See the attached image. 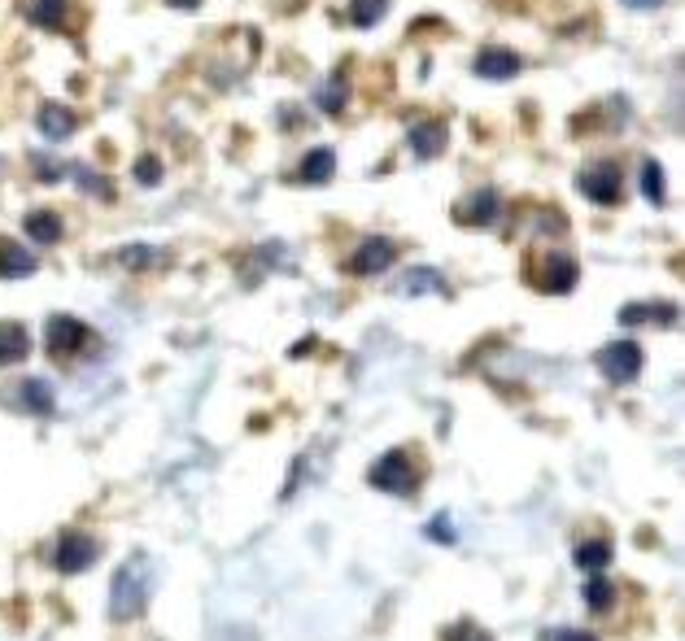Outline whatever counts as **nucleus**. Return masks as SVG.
Returning a JSON list of instances; mask_svg holds the SVG:
<instances>
[{
	"label": "nucleus",
	"mask_w": 685,
	"mask_h": 641,
	"mask_svg": "<svg viewBox=\"0 0 685 641\" xmlns=\"http://www.w3.org/2000/svg\"><path fill=\"white\" fill-rule=\"evenodd\" d=\"M149 594H153V563L144 559V554H131L114 576L110 620H136V615L149 607Z\"/></svg>",
	"instance_id": "f257e3e1"
},
{
	"label": "nucleus",
	"mask_w": 685,
	"mask_h": 641,
	"mask_svg": "<svg viewBox=\"0 0 685 641\" xmlns=\"http://www.w3.org/2000/svg\"><path fill=\"white\" fill-rule=\"evenodd\" d=\"M367 480H371V489H380V493H415L419 489V467L411 463L406 450H389L367 471Z\"/></svg>",
	"instance_id": "f03ea898"
},
{
	"label": "nucleus",
	"mask_w": 685,
	"mask_h": 641,
	"mask_svg": "<svg viewBox=\"0 0 685 641\" xmlns=\"http://www.w3.org/2000/svg\"><path fill=\"white\" fill-rule=\"evenodd\" d=\"M598 371H603L611 384H633L642 371V349L633 341H611L598 349Z\"/></svg>",
	"instance_id": "7ed1b4c3"
},
{
	"label": "nucleus",
	"mask_w": 685,
	"mask_h": 641,
	"mask_svg": "<svg viewBox=\"0 0 685 641\" xmlns=\"http://www.w3.org/2000/svg\"><path fill=\"white\" fill-rule=\"evenodd\" d=\"M44 341H48V354H57V358H75L79 349L92 341V332L83 328L75 314H53V319H48Z\"/></svg>",
	"instance_id": "20e7f679"
},
{
	"label": "nucleus",
	"mask_w": 685,
	"mask_h": 641,
	"mask_svg": "<svg viewBox=\"0 0 685 641\" xmlns=\"http://www.w3.org/2000/svg\"><path fill=\"white\" fill-rule=\"evenodd\" d=\"M53 563H57V572H66V576L88 572L96 563V541H88L83 532H62V537H57V550H53Z\"/></svg>",
	"instance_id": "39448f33"
},
{
	"label": "nucleus",
	"mask_w": 685,
	"mask_h": 641,
	"mask_svg": "<svg viewBox=\"0 0 685 641\" xmlns=\"http://www.w3.org/2000/svg\"><path fill=\"white\" fill-rule=\"evenodd\" d=\"M576 184H581V192L594 205H616L620 201V166L616 162H594L590 171H581Z\"/></svg>",
	"instance_id": "423d86ee"
},
{
	"label": "nucleus",
	"mask_w": 685,
	"mask_h": 641,
	"mask_svg": "<svg viewBox=\"0 0 685 641\" xmlns=\"http://www.w3.org/2000/svg\"><path fill=\"white\" fill-rule=\"evenodd\" d=\"M393 258H398V245L393 240H384V236H371L358 245V253L350 258V271L354 275H380V271H389Z\"/></svg>",
	"instance_id": "0eeeda50"
},
{
	"label": "nucleus",
	"mask_w": 685,
	"mask_h": 641,
	"mask_svg": "<svg viewBox=\"0 0 685 641\" xmlns=\"http://www.w3.org/2000/svg\"><path fill=\"white\" fill-rule=\"evenodd\" d=\"M576 275H581V271H576V262L568 258V253H550V258L542 262V271H537V288H542V293H572V288H576Z\"/></svg>",
	"instance_id": "6e6552de"
},
{
	"label": "nucleus",
	"mask_w": 685,
	"mask_h": 641,
	"mask_svg": "<svg viewBox=\"0 0 685 641\" xmlns=\"http://www.w3.org/2000/svg\"><path fill=\"white\" fill-rule=\"evenodd\" d=\"M498 210H502V197H498V188H480V192H472L459 210H454V219H459L463 227L472 223V227H489L498 219Z\"/></svg>",
	"instance_id": "1a4fd4ad"
},
{
	"label": "nucleus",
	"mask_w": 685,
	"mask_h": 641,
	"mask_svg": "<svg viewBox=\"0 0 685 641\" xmlns=\"http://www.w3.org/2000/svg\"><path fill=\"white\" fill-rule=\"evenodd\" d=\"M476 75L480 79H515L520 75V57L511 53V48H498V44H489V48H480L476 53Z\"/></svg>",
	"instance_id": "9d476101"
},
{
	"label": "nucleus",
	"mask_w": 685,
	"mask_h": 641,
	"mask_svg": "<svg viewBox=\"0 0 685 641\" xmlns=\"http://www.w3.org/2000/svg\"><path fill=\"white\" fill-rule=\"evenodd\" d=\"M620 323L624 328H638V323H664V328H672L677 323V306H668V301H629V306L620 310Z\"/></svg>",
	"instance_id": "9b49d317"
},
{
	"label": "nucleus",
	"mask_w": 685,
	"mask_h": 641,
	"mask_svg": "<svg viewBox=\"0 0 685 641\" xmlns=\"http://www.w3.org/2000/svg\"><path fill=\"white\" fill-rule=\"evenodd\" d=\"M35 266H40V262H35L31 249L0 240V280H22V275H31Z\"/></svg>",
	"instance_id": "f8f14e48"
},
{
	"label": "nucleus",
	"mask_w": 685,
	"mask_h": 641,
	"mask_svg": "<svg viewBox=\"0 0 685 641\" xmlns=\"http://www.w3.org/2000/svg\"><path fill=\"white\" fill-rule=\"evenodd\" d=\"M31 354V336L22 323H0V362L5 367H14V362H22Z\"/></svg>",
	"instance_id": "ddd939ff"
},
{
	"label": "nucleus",
	"mask_w": 685,
	"mask_h": 641,
	"mask_svg": "<svg viewBox=\"0 0 685 641\" xmlns=\"http://www.w3.org/2000/svg\"><path fill=\"white\" fill-rule=\"evenodd\" d=\"M332 171H336L332 149H310L302 157V166H297V179H302V184H328Z\"/></svg>",
	"instance_id": "4468645a"
},
{
	"label": "nucleus",
	"mask_w": 685,
	"mask_h": 641,
	"mask_svg": "<svg viewBox=\"0 0 685 641\" xmlns=\"http://www.w3.org/2000/svg\"><path fill=\"white\" fill-rule=\"evenodd\" d=\"M70 18V0H31V22L48 31H66Z\"/></svg>",
	"instance_id": "2eb2a0df"
},
{
	"label": "nucleus",
	"mask_w": 685,
	"mask_h": 641,
	"mask_svg": "<svg viewBox=\"0 0 685 641\" xmlns=\"http://www.w3.org/2000/svg\"><path fill=\"white\" fill-rule=\"evenodd\" d=\"M411 149L415 157H437L446 149V127L441 123H415L411 127Z\"/></svg>",
	"instance_id": "dca6fc26"
},
{
	"label": "nucleus",
	"mask_w": 685,
	"mask_h": 641,
	"mask_svg": "<svg viewBox=\"0 0 685 641\" xmlns=\"http://www.w3.org/2000/svg\"><path fill=\"white\" fill-rule=\"evenodd\" d=\"M27 236L35 245H57V240H62V219H57L53 210H35V214H27Z\"/></svg>",
	"instance_id": "f3484780"
},
{
	"label": "nucleus",
	"mask_w": 685,
	"mask_h": 641,
	"mask_svg": "<svg viewBox=\"0 0 685 641\" xmlns=\"http://www.w3.org/2000/svg\"><path fill=\"white\" fill-rule=\"evenodd\" d=\"M40 131L48 140H66L70 131H75V114H70L66 105H44L40 110Z\"/></svg>",
	"instance_id": "a211bd4d"
},
{
	"label": "nucleus",
	"mask_w": 685,
	"mask_h": 641,
	"mask_svg": "<svg viewBox=\"0 0 685 641\" xmlns=\"http://www.w3.org/2000/svg\"><path fill=\"white\" fill-rule=\"evenodd\" d=\"M398 293H406V297H411V293H446V284H441L437 271H428V266H415V271L402 275Z\"/></svg>",
	"instance_id": "6ab92c4d"
},
{
	"label": "nucleus",
	"mask_w": 685,
	"mask_h": 641,
	"mask_svg": "<svg viewBox=\"0 0 685 641\" xmlns=\"http://www.w3.org/2000/svg\"><path fill=\"white\" fill-rule=\"evenodd\" d=\"M611 563V541L594 537V541H581L576 546V567H585V572H598V567Z\"/></svg>",
	"instance_id": "aec40b11"
},
{
	"label": "nucleus",
	"mask_w": 685,
	"mask_h": 641,
	"mask_svg": "<svg viewBox=\"0 0 685 641\" xmlns=\"http://www.w3.org/2000/svg\"><path fill=\"white\" fill-rule=\"evenodd\" d=\"M18 402L27 410H35V415H53V393H48L44 380H27V384H22Z\"/></svg>",
	"instance_id": "412c9836"
},
{
	"label": "nucleus",
	"mask_w": 685,
	"mask_h": 641,
	"mask_svg": "<svg viewBox=\"0 0 685 641\" xmlns=\"http://www.w3.org/2000/svg\"><path fill=\"white\" fill-rule=\"evenodd\" d=\"M384 9H389V0H354L350 18H354V27H376L384 18Z\"/></svg>",
	"instance_id": "4be33fe9"
},
{
	"label": "nucleus",
	"mask_w": 685,
	"mask_h": 641,
	"mask_svg": "<svg viewBox=\"0 0 685 641\" xmlns=\"http://www.w3.org/2000/svg\"><path fill=\"white\" fill-rule=\"evenodd\" d=\"M118 262L131 266V271H144V266H158V262H162V253H158V249H149V245H127L123 253H118Z\"/></svg>",
	"instance_id": "5701e85b"
},
{
	"label": "nucleus",
	"mask_w": 685,
	"mask_h": 641,
	"mask_svg": "<svg viewBox=\"0 0 685 641\" xmlns=\"http://www.w3.org/2000/svg\"><path fill=\"white\" fill-rule=\"evenodd\" d=\"M319 110H323V114H341V110H345V75H336L332 83H323Z\"/></svg>",
	"instance_id": "b1692460"
},
{
	"label": "nucleus",
	"mask_w": 685,
	"mask_h": 641,
	"mask_svg": "<svg viewBox=\"0 0 685 641\" xmlns=\"http://www.w3.org/2000/svg\"><path fill=\"white\" fill-rule=\"evenodd\" d=\"M642 192L651 197L655 205H664V171H659V162H642Z\"/></svg>",
	"instance_id": "393cba45"
},
{
	"label": "nucleus",
	"mask_w": 685,
	"mask_h": 641,
	"mask_svg": "<svg viewBox=\"0 0 685 641\" xmlns=\"http://www.w3.org/2000/svg\"><path fill=\"white\" fill-rule=\"evenodd\" d=\"M611 598H616V589H611L607 585V580H590V585H585V607H590V611H607L611 607Z\"/></svg>",
	"instance_id": "a878e982"
},
{
	"label": "nucleus",
	"mask_w": 685,
	"mask_h": 641,
	"mask_svg": "<svg viewBox=\"0 0 685 641\" xmlns=\"http://www.w3.org/2000/svg\"><path fill=\"white\" fill-rule=\"evenodd\" d=\"M136 179H140L144 188H153V184H158V179H162V162H158V157H153V153H144L140 162H136Z\"/></svg>",
	"instance_id": "bb28decb"
},
{
	"label": "nucleus",
	"mask_w": 685,
	"mask_h": 641,
	"mask_svg": "<svg viewBox=\"0 0 685 641\" xmlns=\"http://www.w3.org/2000/svg\"><path fill=\"white\" fill-rule=\"evenodd\" d=\"M428 537H432V541H441V546H450V541H454L450 515H437V519H432V524H428Z\"/></svg>",
	"instance_id": "cd10ccee"
},
{
	"label": "nucleus",
	"mask_w": 685,
	"mask_h": 641,
	"mask_svg": "<svg viewBox=\"0 0 685 641\" xmlns=\"http://www.w3.org/2000/svg\"><path fill=\"white\" fill-rule=\"evenodd\" d=\"M35 171H40L44 184H57V179H62V166L48 162V157H35Z\"/></svg>",
	"instance_id": "c85d7f7f"
},
{
	"label": "nucleus",
	"mask_w": 685,
	"mask_h": 641,
	"mask_svg": "<svg viewBox=\"0 0 685 641\" xmlns=\"http://www.w3.org/2000/svg\"><path fill=\"white\" fill-rule=\"evenodd\" d=\"M75 175H79V188H83V192H88V188H92V192H96V197H105V184H101V179H96V175L88 171V166H79V171H75Z\"/></svg>",
	"instance_id": "c756f323"
},
{
	"label": "nucleus",
	"mask_w": 685,
	"mask_h": 641,
	"mask_svg": "<svg viewBox=\"0 0 685 641\" xmlns=\"http://www.w3.org/2000/svg\"><path fill=\"white\" fill-rule=\"evenodd\" d=\"M550 641H594L590 633H572V628H555V633H550Z\"/></svg>",
	"instance_id": "7c9ffc66"
},
{
	"label": "nucleus",
	"mask_w": 685,
	"mask_h": 641,
	"mask_svg": "<svg viewBox=\"0 0 685 641\" xmlns=\"http://www.w3.org/2000/svg\"><path fill=\"white\" fill-rule=\"evenodd\" d=\"M310 349H315V341H310V336H306V341H302V345H293V349H288V354H293V358H306Z\"/></svg>",
	"instance_id": "2f4dec72"
},
{
	"label": "nucleus",
	"mask_w": 685,
	"mask_h": 641,
	"mask_svg": "<svg viewBox=\"0 0 685 641\" xmlns=\"http://www.w3.org/2000/svg\"><path fill=\"white\" fill-rule=\"evenodd\" d=\"M624 5H629V9H659L664 0H624Z\"/></svg>",
	"instance_id": "473e14b6"
},
{
	"label": "nucleus",
	"mask_w": 685,
	"mask_h": 641,
	"mask_svg": "<svg viewBox=\"0 0 685 641\" xmlns=\"http://www.w3.org/2000/svg\"><path fill=\"white\" fill-rule=\"evenodd\" d=\"M171 5H175V9H197L201 0H171Z\"/></svg>",
	"instance_id": "72a5a7b5"
},
{
	"label": "nucleus",
	"mask_w": 685,
	"mask_h": 641,
	"mask_svg": "<svg viewBox=\"0 0 685 641\" xmlns=\"http://www.w3.org/2000/svg\"><path fill=\"white\" fill-rule=\"evenodd\" d=\"M472 641H489V637H472Z\"/></svg>",
	"instance_id": "f704fd0d"
}]
</instances>
